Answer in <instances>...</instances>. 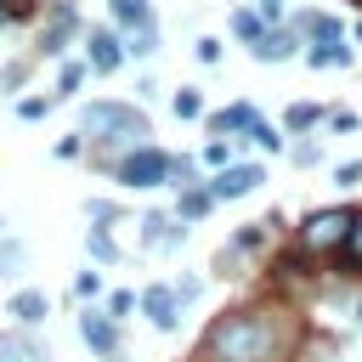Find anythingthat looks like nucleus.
Instances as JSON below:
<instances>
[{
    "label": "nucleus",
    "instance_id": "obj_1",
    "mask_svg": "<svg viewBox=\"0 0 362 362\" xmlns=\"http://www.w3.org/2000/svg\"><path fill=\"white\" fill-rule=\"evenodd\" d=\"M277 351H283V328L266 311H232L209 334V356L215 362H272Z\"/></svg>",
    "mask_w": 362,
    "mask_h": 362
},
{
    "label": "nucleus",
    "instance_id": "obj_2",
    "mask_svg": "<svg viewBox=\"0 0 362 362\" xmlns=\"http://www.w3.org/2000/svg\"><path fill=\"white\" fill-rule=\"evenodd\" d=\"M85 136H96V141H136V136H147V119L136 107L96 102V107H85Z\"/></svg>",
    "mask_w": 362,
    "mask_h": 362
},
{
    "label": "nucleus",
    "instance_id": "obj_3",
    "mask_svg": "<svg viewBox=\"0 0 362 362\" xmlns=\"http://www.w3.org/2000/svg\"><path fill=\"white\" fill-rule=\"evenodd\" d=\"M164 175H170V158H164L158 147H136V153L119 164V181H124V187H158Z\"/></svg>",
    "mask_w": 362,
    "mask_h": 362
},
{
    "label": "nucleus",
    "instance_id": "obj_4",
    "mask_svg": "<svg viewBox=\"0 0 362 362\" xmlns=\"http://www.w3.org/2000/svg\"><path fill=\"white\" fill-rule=\"evenodd\" d=\"M345 226H351V215H345V209H317V215L305 221V232H300V243H305V249H339V238H345Z\"/></svg>",
    "mask_w": 362,
    "mask_h": 362
},
{
    "label": "nucleus",
    "instance_id": "obj_5",
    "mask_svg": "<svg viewBox=\"0 0 362 362\" xmlns=\"http://www.w3.org/2000/svg\"><path fill=\"white\" fill-rule=\"evenodd\" d=\"M260 181H266V170H260V164H232V170H221V175H215L209 198H243V192H255Z\"/></svg>",
    "mask_w": 362,
    "mask_h": 362
},
{
    "label": "nucleus",
    "instance_id": "obj_6",
    "mask_svg": "<svg viewBox=\"0 0 362 362\" xmlns=\"http://www.w3.org/2000/svg\"><path fill=\"white\" fill-rule=\"evenodd\" d=\"M0 362H45L34 334H0Z\"/></svg>",
    "mask_w": 362,
    "mask_h": 362
},
{
    "label": "nucleus",
    "instance_id": "obj_7",
    "mask_svg": "<svg viewBox=\"0 0 362 362\" xmlns=\"http://www.w3.org/2000/svg\"><path fill=\"white\" fill-rule=\"evenodd\" d=\"M141 305H147V317H153L158 328H175V294H170V288H147Z\"/></svg>",
    "mask_w": 362,
    "mask_h": 362
},
{
    "label": "nucleus",
    "instance_id": "obj_8",
    "mask_svg": "<svg viewBox=\"0 0 362 362\" xmlns=\"http://www.w3.org/2000/svg\"><path fill=\"white\" fill-rule=\"evenodd\" d=\"M11 317H17L23 328H34V322L45 317V294H34V288H23V294H11Z\"/></svg>",
    "mask_w": 362,
    "mask_h": 362
},
{
    "label": "nucleus",
    "instance_id": "obj_9",
    "mask_svg": "<svg viewBox=\"0 0 362 362\" xmlns=\"http://www.w3.org/2000/svg\"><path fill=\"white\" fill-rule=\"evenodd\" d=\"M79 334H85V345H90V351H113V322H107V317H96V311H90V317H79Z\"/></svg>",
    "mask_w": 362,
    "mask_h": 362
},
{
    "label": "nucleus",
    "instance_id": "obj_10",
    "mask_svg": "<svg viewBox=\"0 0 362 362\" xmlns=\"http://www.w3.org/2000/svg\"><path fill=\"white\" fill-rule=\"evenodd\" d=\"M113 6V23H124V28H147L153 23V6L147 0H107Z\"/></svg>",
    "mask_w": 362,
    "mask_h": 362
},
{
    "label": "nucleus",
    "instance_id": "obj_11",
    "mask_svg": "<svg viewBox=\"0 0 362 362\" xmlns=\"http://www.w3.org/2000/svg\"><path fill=\"white\" fill-rule=\"evenodd\" d=\"M90 68H96V74H113V68H119V45H113V34H90Z\"/></svg>",
    "mask_w": 362,
    "mask_h": 362
},
{
    "label": "nucleus",
    "instance_id": "obj_12",
    "mask_svg": "<svg viewBox=\"0 0 362 362\" xmlns=\"http://www.w3.org/2000/svg\"><path fill=\"white\" fill-rule=\"evenodd\" d=\"M345 266H362V215H351V226H345V238H339V249H334Z\"/></svg>",
    "mask_w": 362,
    "mask_h": 362
},
{
    "label": "nucleus",
    "instance_id": "obj_13",
    "mask_svg": "<svg viewBox=\"0 0 362 362\" xmlns=\"http://www.w3.org/2000/svg\"><path fill=\"white\" fill-rule=\"evenodd\" d=\"M288 51H294L288 34H260V40H255V57H260V62H283Z\"/></svg>",
    "mask_w": 362,
    "mask_h": 362
},
{
    "label": "nucleus",
    "instance_id": "obj_14",
    "mask_svg": "<svg viewBox=\"0 0 362 362\" xmlns=\"http://www.w3.org/2000/svg\"><path fill=\"white\" fill-rule=\"evenodd\" d=\"M311 62H317V68H345V62H351V45H345V40H322V45L311 51Z\"/></svg>",
    "mask_w": 362,
    "mask_h": 362
},
{
    "label": "nucleus",
    "instance_id": "obj_15",
    "mask_svg": "<svg viewBox=\"0 0 362 362\" xmlns=\"http://www.w3.org/2000/svg\"><path fill=\"white\" fill-rule=\"evenodd\" d=\"M249 124H255V107H243V102H238V107H226V113L215 119V130H249Z\"/></svg>",
    "mask_w": 362,
    "mask_h": 362
},
{
    "label": "nucleus",
    "instance_id": "obj_16",
    "mask_svg": "<svg viewBox=\"0 0 362 362\" xmlns=\"http://www.w3.org/2000/svg\"><path fill=\"white\" fill-rule=\"evenodd\" d=\"M68 28H74V11L62 6V11H57V23L45 28V51H62V34H68Z\"/></svg>",
    "mask_w": 362,
    "mask_h": 362
},
{
    "label": "nucleus",
    "instance_id": "obj_17",
    "mask_svg": "<svg viewBox=\"0 0 362 362\" xmlns=\"http://www.w3.org/2000/svg\"><path fill=\"white\" fill-rule=\"evenodd\" d=\"M300 28H305V34H317V40H339V23H334V17H317V11H311V17H300Z\"/></svg>",
    "mask_w": 362,
    "mask_h": 362
},
{
    "label": "nucleus",
    "instance_id": "obj_18",
    "mask_svg": "<svg viewBox=\"0 0 362 362\" xmlns=\"http://www.w3.org/2000/svg\"><path fill=\"white\" fill-rule=\"evenodd\" d=\"M175 113H181V119H198V113H204L198 90H175Z\"/></svg>",
    "mask_w": 362,
    "mask_h": 362
},
{
    "label": "nucleus",
    "instance_id": "obj_19",
    "mask_svg": "<svg viewBox=\"0 0 362 362\" xmlns=\"http://www.w3.org/2000/svg\"><path fill=\"white\" fill-rule=\"evenodd\" d=\"M322 113L311 107V102H300V107H288V130H305V124H317Z\"/></svg>",
    "mask_w": 362,
    "mask_h": 362
},
{
    "label": "nucleus",
    "instance_id": "obj_20",
    "mask_svg": "<svg viewBox=\"0 0 362 362\" xmlns=\"http://www.w3.org/2000/svg\"><path fill=\"white\" fill-rule=\"evenodd\" d=\"M232 28H238L243 40H260V34H266V28H260V17H249V11H238V17H232Z\"/></svg>",
    "mask_w": 362,
    "mask_h": 362
},
{
    "label": "nucleus",
    "instance_id": "obj_21",
    "mask_svg": "<svg viewBox=\"0 0 362 362\" xmlns=\"http://www.w3.org/2000/svg\"><path fill=\"white\" fill-rule=\"evenodd\" d=\"M153 45H158V40H153V23H147V28H136V40H130V51H136V57H147Z\"/></svg>",
    "mask_w": 362,
    "mask_h": 362
},
{
    "label": "nucleus",
    "instance_id": "obj_22",
    "mask_svg": "<svg viewBox=\"0 0 362 362\" xmlns=\"http://www.w3.org/2000/svg\"><path fill=\"white\" fill-rule=\"evenodd\" d=\"M90 255H96V260H113V238H107V232H90Z\"/></svg>",
    "mask_w": 362,
    "mask_h": 362
},
{
    "label": "nucleus",
    "instance_id": "obj_23",
    "mask_svg": "<svg viewBox=\"0 0 362 362\" xmlns=\"http://www.w3.org/2000/svg\"><path fill=\"white\" fill-rule=\"evenodd\" d=\"M181 209H187V215H204V209H209V192H187Z\"/></svg>",
    "mask_w": 362,
    "mask_h": 362
},
{
    "label": "nucleus",
    "instance_id": "obj_24",
    "mask_svg": "<svg viewBox=\"0 0 362 362\" xmlns=\"http://www.w3.org/2000/svg\"><path fill=\"white\" fill-rule=\"evenodd\" d=\"M74 288H79V294H96V288H102V277H96V272H79V283H74Z\"/></svg>",
    "mask_w": 362,
    "mask_h": 362
},
{
    "label": "nucleus",
    "instance_id": "obj_25",
    "mask_svg": "<svg viewBox=\"0 0 362 362\" xmlns=\"http://www.w3.org/2000/svg\"><path fill=\"white\" fill-rule=\"evenodd\" d=\"M260 6H266V17H277V11H283V0H260Z\"/></svg>",
    "mask_w": 362,
    "mask_h": 362
}]
</instances>
